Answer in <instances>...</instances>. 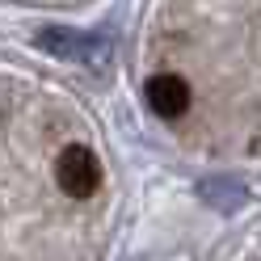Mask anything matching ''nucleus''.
<instances>
[{"instance_id":"1","label":"nucleus","mask_w":261,"mask_h":261,"mask_svg":"<svg viewBox=\"0 0 261 261\" xmlns=\"http://www.w3.org/2000/svg\"><path fill=\"white\" fill-rule=\"evenodd\" d=\"M55 181H59V190L68 194V198H89V194H97V186H101V160L89 148L72 143V148H63L59 160H55Z\"/></svg>"},{"instance_id":"2","label":"nucleus","mask_w":261,"mask_h":261,"mask_svg":"<svg viewBox=\"0 0 261 261\" xmlns=\"http://www.w3.org/2000/svg\"><path fill=\"white\" fill-rule=\"evenodd\" d=\"M143 97H148V110L156 114V118H181V114L190 110V85L181 76L173 72H160L148 80V89H143Z\"/></svg>"}]
</instances>
